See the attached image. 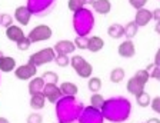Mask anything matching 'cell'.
Instances as JSON below:
<instances>
[{"label": "cell", "instance_id": "6da1fadb", "mask_svg": "<svg viewBox=\"0 0 160 123\" xmlns=\"http://www.w3.org/2000/svg\"><path fill=\"white\" fill-rule=\"evenodd\" d=\"M100 110H102L103 117L109 122L122 123L130 116L132 103H130V100L124 99V97H110V99L104 100Z\"/></svg>", "mask_w": 160, "mask_h": 123}, {"label": "cell", "instance_id": "7a4b0ae2", "mask_svg": "<svg viewBox=\"0 0 160 123\" xmlns=\"http://www.w3.org/2000/svg\"><path fill=\"white\" fill-rule=\"evenodd\" d=\"M54 105L59 123H74L84 109V105L77 102L74 96H63Z\"/></svg>", "mask_w": 160, "mask_h": 123}, {"label": "cell", "instance_id": "3957f363", "mask_svg": "<svg viewBox=\"0 0 160 123\" xmlns=\"http://www.w3.org/2000/svg\"><path fill=\"white\" fill-rule=\"evenodd\" d=\"M94 26V17L93 13L89 9H80L77 12H74L73 16V27L74 32L77 33V36H86L92 32Z\"/></svg>", "mask_w": 160, "mask_h": 123}, {"label": "cell", "instance_id": "277c9868", "mask_svg": "<svg viewBox=\"0 0 160 123\" xmlns=\"http://www.w3.org/2000/svg\"><path fill=\"white\" fill-rule=\"evenodd\" d=\"M56 0H27V9L32 14H36L39 17H44L54 9Z\"/></svg>", "mask_w": 160, "mask_h": 123}, {"label": "cell", "instance_id": "5b68a950", "mask_svg": "<svg viewBox=\"0 0 160 123\" xmlns=\"http://www.w3.org/2000/svg\"><path fill=\"white\" fill-rule=\"evenodd\" d=\"M70 64L74 69V72L77 73V76L82 77V79H89L93 74V67L92 64L87 62L84 57L79 56V54H74L72 59H70Z\"/></svg>", "mask_w": 160, "mask_h": 123}, {"label": "cell", "instance_id": "8992f818", "mask_svg": "<svg viewBox=\"0 0 160 123\" xmlns=\"http://www.w3.org/2000/svg\"><path fill=\"white\" fill-rule=\"evenodd\" d=\"M56 57V53H54L53 47H44V49L39 50L36 53H33L32 56L29 57V63H32L33 66L39 67L43 66L46 63H52Z\"/></svg>", "mask_w": 160, "mask_h": 123}, {"label": "cell", "instance_id": "52a82bcc", "mask_svg": "<svg viewBox=\"0 0 160 123\" xmlns=\"http://www.w3.org/2000/svg\"><path fill=\"white\" fill-rule=\"evenodd\" d=\"M53 34V30L52 27L47 26V24H39V26L33 27L29 33V40L32 43H39V42H44V40H49Z\"/></svg>", "mask_w": 160, "mask_h": 123}, {"label": "cell", "instance_id": "ba28073f", "mask_svg": "<svg viewBox=\"0 0 160 123\" xmlns=\"http://www.w3.org/2000/svg\"><path fill=\"white\" fill-rule=\"evenodd\" d=\"M103 120L104 117L102 115V110L92 106H84L79 116L80 123H103Z\"/></svg>", "mask_w": 160, "mask_h": 123}, {"label": "cell", "instance_id": "9c48e42d", "mask_svg": "<svg viewBox=\"0 0 160 123\" xmlns=\"http://www.w3.org/2000/svg\"><path fill=\"white\" fill-rule=\"evenodd\" d=\"M37 73V67L33 66L32 63H26L22 66L14 69V76L19 80H30L32 77H34Z\"/></svg>", "mask_w": 160, "mask_h": 123}, {"label": "cell", "instance_id": "30bf717a", "mask_svg": "<svg viewBox=\"0 0 160 123\" xmlns=\"http://www.w3.org/2000/svg\"><path fill=\"white\" fill-rule=\"evenodd\" d=\"M42 93L44 95L47 102H50V103H53V105L56 103L59 99L63 97V95L60 92V87L57 86V85H44V89Z\"/></svg>", "mask_w": 160, "mask_h": 123}, {"label": "cell", "instance_id": "8fae6325", "mask_svg": "<svg viewBox=\"0 0 160 123\" xmlns=\"http://www.w3.org/2000/svg\"><path fill=\"white\" fill-rule=\"evenodd\" d=\"M117 53H119L120 57H124V59H130V57H133L136 54V46L132 40H124L122 43L119 44L117 47Z\"/></svg>", "mask_w": 160, "mask_h": 123}, {"label": "cell", "instance_id": "7c38bea8", "mask_svg": "<svg viewBox=\"0 0 160 123\" xmlns=\"http://www.w3.org/2000/svg\"><path fill=\"white\" fill-rule=\"evenodd\" d=\"M152 10H147L146 7L143 9L136 10V14H134V23L137 24V27H144L152 22Z\"/></svg>", "mask_w": 160, "mask_h": 123}, {"label": "cell", "instance_id": "4fadbf2b", "mask_svg": "<svg viewBox=\"0 0 160 123\" xmlns=\"http://www.w3.org/2000/svg\"><path fill=\"white\" fill-rule=\"evenodd\" d=\"M53 50L56 54H66V56H69V54H72L76 50V46H74V43L72 40H59L54 44Z\"/></svg>", "mask_w": 160, "mask_h": 123}, {"label": "cell", "instance_id": "5bb4252c", "mask_svg": "<svg viewBox=\"0 0 160 123\" xmlns=\"http://www.w3.org/2000/svg\"><path fill=\"white\" fill-rule=\"evenodd\" d=\"M14 19L20 26H27L30 23V19H32V13L30 10L27 9V6H19L14 10Z\"/></svg>", "mask_w": 160, "mask_h": 123}, {"label": "cell", "instance_id": "9a60e30c", "mask_svg": "<svg viewBox=\"0 0 160 123\" xmlns=\"http://www.w3.org/2000/svg\"><path fill=\"white\" fill-rule=\"evenodd\" d=\"M6 36L10 42H19L22 37L24 36V32L20 26H16V24H10L9 27H6Z\"/></svg>", "mask_w": 160, "mask_h": 123}, {"label": "cell", "instance_id": "2e32d148", "mask_svg": "<svg viewBox=\"0 0 160 123\" xmlns=\"http://www.w3.org/2000/svg\"><path fill=\"white\" fill-rule=\"evenodd\" d=\"M144 86H146L144 83H142L139 79H136L134 76H132L129 80H127L126 89H127V92H129V93H132L133 96H136L137 93L143 92V90H144Z\"/></svg>", "mask_w": 160, "mask_h": 123}, {"label": "cell", "instance_id": "e0dca14e", "mask_svg": "<svg viewBox=\"0 0 160 123\" xmlns=\"http://www.w3.org/2000/svg\"><path fill=\"white\" fill-rule=\"evenodd\" d=\"M44 80L42 79L40 76H34V77H32L30 79V82H29V93H30V96L32 95H36V93H42L43 92V89H44Z\"/></svg>", "mask_w": 160, "mask_h": 123}, {"label": "cell", "instance_id": "ac0fdd59", "mask_svg": "<svg viewBox=\"0 0 160 123\" xmlns=\"http://www.w3.org/2000/svg\"><path fill=\"white\" fill-rule=\"evenodd\" d=\"M104 47V40L100 36H92L87 39V49L92 53H97Z\"/></svg>", "mask_w": 160, "mask_h": 123}, {"label": "cell", "instance_id": "d6986e66", "mask_svg": "<svg viewBox=\"0 0 160 123\" xmlns=\"http://www.w3.org/2000/svg\"><path fill=\"white\" fill-rule=\"evenodd\" d=\"M92 7H93V10L96 13L107 14L112 10V3H110V0H94L92 3Z\"/></svg>", "mask_w": 160, "mask_h": 123}, {"label": "cell", "instance_id": "ffe728a7", "mask_svg": "<svg viewBox=\"0 0 160 123\" xmlns=\"http://www.w3.org/2000/svg\"><path fill=\"white\" fill-rule=\"evenodd\" d=\"M14 69H16V60H14V57L3 56L0 59V72L9 73V72H13Z\"/></svg>", "mask_w": 160, "mask_h": 123}, {"label": "cell", "instance_id": "44dd1931", "mask_svg": "<svg viewBox=\"0 0 160 123\" xmlns=\"http://www.w3.org/2000/svg\"><path fill=\"white\" fill-rule=\"evenodd\" d=\"M44 105H46V97H44L43 93L32 95V97H30V107H32L33 110L43 109Z\"/></svg>", "mask_w": 160, "mask_h": 123}, {"label": "cell", "instance_id": "7402d4cb", "mask_svg": "<svg viewBox=\"0 0 160 123\" xmlns=\"http://www.w3.org/2000/svg\"><path fill=\"white\" fill-rule=\"evenodd\" d=\"M60 92L63 96H76L79 92V87L73 82H63L60 85Z\"/></svg>", "mask_w": 160, "mask_h": 123}, {"label": "cell", "instance_id": "603a6c76", "mask_svg": "<svg viewBox=\"0 0 160 123\" xmlns=\"http://www.w3.org/2000/svg\"><path fill=\"white\" fill-rule=\"evenodd\" d=\"M107 34H109L112 39H122L124 34V29L122 24L119 23H113L112 26L107 29Z\"/></svg>", "mask_w": 160, "mask_h": 123}, {"label": "cell", "instance_id": "cb8c5ba5", "mask_svg": "<svg viewBox=\"0 0 160 123\" xmlns=\"http://www.w3.org/2000/svg\"><path fill=\"white\" fill-rule=\"evenodd\" d=\"M124 76H126V73H124V69L123 67H114L112 72H110V82L112 83H122L124 80Z\"/></svg>", "mask_w": 160, "mask_h": 123}, {"label": "cell", "instance_id": "d4e9b609", "mask_svg": "<svg viewBox=\"0 0 160 123\" xmlns=\"http://www.w3.org/2000/svg\"><path fill=\"white\" fill-rule=\"evenodd\" d=\"M94 0H69V3H67V7H69V10H72V12H77V10L83 9L84 4H92Z\"/></svg>", "mask_w": 160, "mask_h": 123}, {"label": "cell", "instance_id": "484cf974", "mask_svg": "<svg viewBox=\"0 0 160 123\" xmlns=\"http://www.w3.org/2000/svg\"><path fill=\"white\" fill-rule=\"evenodd\" d=\"M123 29H124V34H123V36L126 37V39L130 40V39H133V37L137 34V30H139V27H137V24L134 23L133 20H132V22H129L126 26H123Z\"/></svg>", "mask_w": 160, "mask_h": 123}, {"label": "cell", "instance_id": "4316f807", "mask_svg": "<svg viewBox=\"0 0 160 123\" xmlns=\"http://www.w3.org/2000/svg\"><path fill=\"white\" fill-rule=\"evenodd\" d=\"M87 87L92 93H99L100 89H102V79L100 77H89V82H87Z\"/></svg>", "mask_w": 160, "mask_h": 123}, {"label": "cell", "instance_id": "83f0119b", "mask_svg": "<svg viewBox=\"0 0 160 123\" xmlns=\"http://www.w3.org/2000/svg\"><path fill=\"white\" fill-rule=\"evenodd\" d=\"M150 100H152L150 95L146 93L144 90L136 95V102H137V105H139L140 107H147V106L150 105Z\"/></svg>", "mask_w": 160, "mask_h": 123}, {"label": "cell", "instance_id": "f1b7e54d", "mask_svg": "<svg viewBox=\"0 0 160 123\" xmlns=\"http://www.w3.org/2000/svg\"><path fill=\"white\" fill-rule=\"evenodd\" d=\"M40 77L44 80V83H46V85H57V82H59V76H57V73L52 72V70L44 72V73L42 74Z\"/></svg>", "mask_w": 160, "mask_h": 123}, {"label": "cell", "instance_id": "f546056e", "mask_svg": "<svg viewBox=\"0 0 160 123\" xmlns=\"http://www.w3.org/2000/svg\"><path fill=\"white\" fill-rule=\"evenodd\" d=\"M104 103V97L102 96L100 93H93L90 96V106L92 107H96V109H102Z\"/></svg>", "mask_w": 160, "mask_h": 123}, {"label": "cell", "instance_id": "4dcf8cb0", "mask_svg": "<svg viewBox=\"0 0 160 123\" xmlns=\"http://www.w3.org/2000/svg\"><path fill=\"white\" fill-rule=\"evenodd\" d=\"M53 62L59 67H67L70 64V59H69V56H66V54H56Z\"/></svg>", "mask_w": 160, "mask_h": 123}, {"label": "cell", "instance_id": "1f68e13d", "mask_svg": "<svg viewBox=\"0 0 160 123\" xmlns=\"http://www.w3.org/2000/svg\"><path fill=\"white\" fill-rule=\"evenodd\" d=\"M87 39H89V37H86V36H77L73 42L74 46H76V49L86 50L87 49Z\"/></svg>", "mask_w": 160, "mask_h": 123}, {"label": "cell", "instance_id": "d6a6232c", "mask_svg": "<svg viewBox=\"0 0 160 123\" xmlns=\"http://www.w3.org/2000/svg\"><path fill=\"white\" fill-rule=\"evenodd\" d=\"M30 44H32V42L29 40V37H27V36H23L22 39L19 40V42H16L17 49L22 50V52H24V50H29Z\"/></svg>", "mask_w": 160, "mask_h": 123}, {"label": "cell", "instance_id": "836d02e7", "mask_svg": "<svg viewBox=\"0 0 160 123\" xmlns=\"http://www.w3.org/2000/svg\"><path fill=\"white\" fill-rule=\"evenodd\" d=\"M133 76L136 77V79H139L140 82H142V83H144V85H146L147 82H149V79H150L149 73H147V72H146V70H144V69H140V70H137V72L133 74Z\"/></svg>", "mask_w": 160, "mask_h": 123}, {"label": "cell", "instance_id": "e575fe53", "mask_svg": "<svg viewBox=\"0 0 160 123\" xmlns=\"http://www.w3.org/2000/svg\"><path fill=\"white\" fill-rule=\"evenodd\" d=\"M0 24L3 27H9L10 24H13V17L9 13H2L0 14Z\"/></svg>", "mask_w": 160, "mask_h": 123}, {"label": "cell", "instance_id": "d590c367", "mask_svg": "<svg viewBox=\"0 0 160 123\" xmlns=\"http://www.w3.org/2000/svg\"><path fill=\"white\" fill-rule=\"evenodd\" d=\"M27 123H43V117H42V115L40 113H30L29 116H27Z\"/></svg>", "mask_w": 160, "mask_h": 123}, {"label": "cell", "instance_id": "8d00e7d4", "mask_svg": "<svg viewBox=\"0 0 160 123\" xmlns=\"http://www.w3.org/2000/svg\"><path fill=\"white\" fill-rule=\"evenodd\" d=\"M129 4L133 9L139 10V9H143L144 6L147 4V0H129Z\"/></svg>", "mask_w": 160, "mask_h": 123}, {"label": "cell", "instance_id": "74e56055", "mask_svg": "<svg viewBox=\"0 0 160 123\" xmlns=\"http://www.w3.org/2000/svg\"><path fill=\"white\" fill-rule=\"evenodd\" d=\"M159 102H160L159 96L153 97V99L150 100V105H149V106L152 107V110H153L154 113H159V112H160V106H159Z\"/></svg>", "mask_w": 160, "mask_h": 123}, {"label": "cell", "instance_id": "f35d334b", "mask_svg": "<svg viewBox=\"0 0 160 123\" xmlns=\"http://www.w3.org/2000/svg\"><path fill=\"white\" fill-rule=\"evenodd\" d=\"M160 70H159V66H153L152 67V70L149 72V76L150 77H153V79H159L160 77Z\"/></svg>", "mask_w": 160, "mask_h": 123}, {"label": "cell", "instance_id": "ab89813d", "mask_svg": "<svg viewBox=\"0 0 160 123\" xmlns=\"http://www.w3.org/2000/svg\"><path fill=\"white\" fill-rule=\"evenodd\" d=\"M146 123H160V120L157 119V117H150V119L147 120Z\"/></svg>", "mask_w": 160, "mask_h": 123}, {"label": "cell", "instance_id": "60d3db41", "mask_svg": "<svg viewBox=\"0 0 160 123\" xmlns=\"http://www.w3.org/2000/svg\"><path fill=\"white\" fill-rule=\"evenodd\" d=\"M156 66H159V52L156 53V56H154V62H153Z\"/></svg>", "mask_w": 160, "mask_h": 123}, {"label": "cell", "instance_id": "b9f144b4", "mask_svg": "<svg viewBox=\"0 0 160 123\" xmlns=\"http://www.w3.org/2000/svg\"><path fill=\"white\" fill-rule=\"evenodd\" d=\"M0 123H10V122L6 119V117H0Z\"/></svg>", "mask_w": 160, "mask_h": 123}, {"label": "cell", "instance_id": "7bdbcfd3", "mask_svg": "<svg viewBox=\"0 0 160 123\" xmlns=\"http://www.w3.org/2000/svg\"><path fill=\"white\" fill-rule=\"evenodd\" d=\"M4 54H3V52H2V50H0V59H2V57H3Z\"/></svg>", "mask_w": 160, "mask_h": 123}]
</instances>
